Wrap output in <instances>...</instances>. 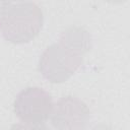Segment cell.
Segmentation results:
<instances>
[{
    "mask_svg": "<svg viewBox=\"0 0 130 130\" xmlns=\"http://www.w3.org/2000/svg\"><path fill=\"white\" fill-rule=\"evenodd\" d=\"M49 119L52 126L59 130L84 129L90 120V110L80 99L66 95L53 105Z\"/></svg>",
    "mask_w": 130,
    "mask_h": 130,
    "instance_id": "obj_4",
    "label": "cell"
},
{
    "mask_svg": "<svg viewBox=\"0 0 130 130\" xmlns=\"http://www.w3.org/2000/svg\"><path fill=\"white\" fill-rule=\"evenodd\" d=\"M9 1H10V2L13 4V3H21V2H26L27 0H9Z\"/></svg>",
    "mask_w": 130,
    "mask_h": 130,
    "instance_id": "obj_8",
    "label": "cell"
},
{
    "mask_svg": "<svg viewBox=\"0 0 130 130\" xmlns=\"http://www.w3.org/2000/svg\"><path fill=\"white\" fill-rule=\"evenodd\" d=\"M43 11L34 2L12 4L0 20V34L5 41L21 45L31 42L42 30Z\"/></svg>",
    "mask_w": 130,
    "mask_h": 130,
    "instance_id": "obj_1",
    "label": "cell"
},
{
    "mask_svg": "<svg viewBox=\"0 0 130 130\" xmlns=\"http://www.w3.org/2000/svg\"><path fill=\"white\" fill-rule=\"evenodd\" d=\"M12 3L9 0H0V20L11 7Z\"/></svg>",
    "mask_w": 130,
    "mask_h": 130,
    "instance_id": "obj_6",
    "label": "cell"
},
{
    "mask_svg": "<svg viewBox=\"0 0 130 130\" xmlns=\"http://www.w3.org/2000/svg\"><path fill=\"white\" fill-rule=\"evenodd\" d=\"M51 94L44 88L29 86L18 92L13 110L20 122L29 127H41L50 118L53 109Z\"/></svg>",
    "mask_w": 130,
    "mask_h": 130,
    "instance_id": "obj_3",
    "label": "cell"
},
{
    "mask_svg": "<svg viewBox=\"0 0 130 130\" xmlns=\"http://www.w3.org/2000/svg\"><path fill=\"white\" fill-rule=\"evenodd\" d=\"M83 63L82 55L60 43L47 47L39 59L41 75L51 83H62L70 79Z\"/></svg>",
    "mask_w": 130,
    "mask_h": 130,
    "instance_id": "obj_2",
    "label": "cell"
},
{
    "mask_svg": "<svg viewBox=\"0 0 130 130\" xmlns=\"http://www.w3.org/2000/svg\"><path fill=\"white\" fill-rule=\"evenodd\" d=\"M107 2H111V3H122V2H125L127 0H105Z\"/></svg>",
    "mask_w": 130,
    "mask_h": 130,
    "instance_id": "obj_7",
    "label": "cell"
},
{
    "mask_svg": "<svg viewBox=\"0 0 130 130\" xmlns=\"http://www.w3.org/2000/svg\"><path fill=\"white\" fill-rule=\"evenodd\" d=\"M59 43L66 48L83 55L92 47V38L89 31L79 26H72L64 30L59 38Z\"/></svg>",
    "mask_w": 130,
    "mask_h": 130,
    "instance_id": "obj_5",
    "label": "cell"
}]
</instances>
